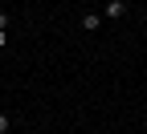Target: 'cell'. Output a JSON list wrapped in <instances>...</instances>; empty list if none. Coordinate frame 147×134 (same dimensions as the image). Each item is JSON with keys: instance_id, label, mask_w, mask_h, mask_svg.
Segmentation results:
<instances>
[{"instance_id": "3957f363", "label": "cell", "mask_w": 147, "mask_h": 134, "mask_svg": "<svg viewBox=\"0 0 147 134\" xmlns=\"http://www.w3.org/2000/svg\"><path fill=\"white\" fill-rule=\"evenodd\" d=\"M8 126H12V122H8V114H0V134H8Z\"/></svg>"}, {"instance_id": "6da1fadb", "label": "cell", "mask_w": 147, "mask_h": 134, "mask_svg": "<svg viewBox=\"0 0 147 134\" xmlns=\"http://www.w3.org/2000/svg\"><path fill=\"white\" fill-rule=\"evenodd\" d=\"M123 16H127V0H106L102 21H123Z\"/></svg>"}, {"instance_id": "277c9868", "label": "cell", "mask_w": 147, "mask_h": 134, "mask_svg": "<svg viewBox=\"0 0 147 134\" xmlns=\"http://www.w3.org/2000/svg\"><path fill=\"white\" fill-rule=\"evenodd\" d=\"M8 45V29H0V49H4Z\"/></svg>"}, {"instance_id": "7a4b0ae2", "label": "cell", "mask_w": 147, "mask_h": 134, "mask_svg": "<svg viewBox=\"0 0 147 134\" xmlns=\"http://www.w3.org/2000/svg\"><path fill=\"white\" fill-rule=\"evenodd\" d=\"M98 29H102V12L86 8V12H82V33H98Z\"/></svg>"}, {"instance_id": "5b68a950", "label": "cell", "mask_w": 147, "mask_h": 134, "mask_svg": "<svg viewBox=\"0 0 147 134\" xmlns=\"http://www.w3.org/2000/svg\"><path fill=\"white\" fill-rule=\"evenodd\" d=\"M0 29H8V12H0Z\"/></svg>"}]
</instances>
